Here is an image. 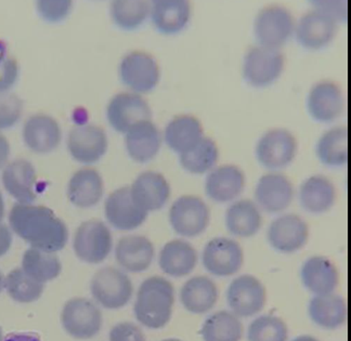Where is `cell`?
I'll return each mask as SVG.
<instances>
[{"instance_id":"d6986e66","label":"cell","mask_w":351,"mask_h":341,"mask_svg":"<svg viewBox=\"0 0 351 341\" xmlns=\"http://www.w3.org/2000/svg\"><path fill=\"white\" fill-rule=\"evenodd\" d=\"M345 106L341 89L333 81L315 84L307 98L310 116L319 123H332L341 116Z\"/></svg>"},{"instance_id":"7402d4cb","label":"cell","mask_w":351,"mask_h":341,"mask_svg":"<svg viewBox=\"0 0 351 341\" xmlns=\"http://www.w3.org/2000/svg\"><path fill=\"white\" fill-rule=\"evenodd\" d=\"M300 279L306 290L313 295H328L335 292L339 286V272L330 259L313 256L302 264Z\"/></svg>"},{"instance_id":"3957f363","label":"cell","mask_w":351,"mask_h":341,"mask_svg":"<svg viewBox=\"0 0 351 341\" xmlns=\"http://www.w3.org/2000/svg\"><path fill=\"white\" fill-rule=\"evenodd\" d=\"M90 290L93 299L99 305L110 310H117L130 303L134 294V285L124 271L106 266L95 274Z\"/></svg>"},{"instance_id":"44dd1931","label":"cell","mask_w":351,"mask_h":341,"mask_svg":"<svg viewBox=\"0 0 351 341\" xmlns=\"http://www.w3.org/2000/svg\"><path fill=\"white\" fill-rule=\"evenodd\" d=\"M244 188L245 175L234 165H222L212 169L205 181L207 197L220 204L238 199Z\"/></svg>"},{"instance_id":"7a4b0ae2","label":"cell","mask_w":351,"mask_h":341,"mask_svg":"<svg viewBox=\"0 0 351 341\" xmlns=\"http://www.w3.org/2000/svg\"><path fill=\"white\" fill-rule=\"evenodd\" d=\"M173 284L164 277H151L145 279L138 290L134 316L147 329H163L173 316Z\"/></svg>"},{"instance_id":"74e56055","label":"cell","mask_w":351,"mask_h":341,"mask_svg":"<svg viewBox=\"0 0 351 341\" xmlns=\"http://www.w3.org/2000/svg\"><path fill=\"white\" fill-rule=\"evenodd\" d=\"M219 158V150L214 140L204 137L193 149L180 155L182 168L190 173L202 175L212 170Z\"/></svg>"},{"instance_id":"ac0fdd59","label":"cell","mask_w":351,"mask_h":341,"mask_svg":"<svg viewBox=\"0 0 351 341\" xmlns=\"http://www.w3.org/2000/svg\"><path fill=\"white\" fill-rule=\"evenodd\" d=\"M104 210L108 221L121 231L137 229L147 217V212L134 202L130 186H124L110 194L106 199Z\"/></svg>"},{"instance_id":"d590c367","label":"cell","mask_w":351,"mask_h":341,"mask_svg":"<svg viewBox=\"0 0 351 341\" xmlns=\"http://www.w3.org/2000/svg\"><path fill=\"white\" fill-rule=\"evenodd\" d=\"M21 269L32 279L45 284L59 277L62 264L56 253L31 247L24 253Z\"/></svg>"},{"instance_id":"2e32d148","label":"cell","mask_w":351,"mask_h":341,"mask_svg":"<svg viewBox=\"0 0 351 341\" xmlns=\"http://www.w3.org/2000/svg\"><path fill=\"white\" fill-rule=\"evenodd\" d=\"M297 40L305 49L319 50L332 42L337 31V22L322 11H309L295 25Z\"/></svg>"},{"instance_id":"7bdbcfd3","label":"cell","mask_w":351,"mask_h":341,"mask_svg":"<svg viewBox=\"0 0 351 341\" xmlns=\"http://www.w3.org/2000/svg\"><path fill=\"white\" fill-rule=\"evenodd\" d=\"M72 8V1L69 0H42L37 1V9L39 14L45 21L55 22L61 21L66 18Z\"/></svg>"},{"instance_id":"484cf974","label":"cell","mask_w":351,"mask_h":341,"mask_svg":"<svg viewBox=\"0 0 351 341\" xmlns=\"http://www.w3.org/2000/svg\"><path fill=\"white\" fill-rule=\"evenodd\" d=\"M125 135L127 152L134 162L147 163L158 155L162 137L158 127L151 121L138 123Z\"/></svg>"},{"instance_id":"5bb4252c","label":"cell","mask_w":351,"mask_h":341,"mask_svg":"<svg viewBox=\"0 0 351 341\" xmlns=\"http://www.w3.org/2000/svg\"><path fill=\"white\" fill-rule=\"evenodd\" d=\"M106 116L114 129L126 134L138 123L151 121L152 112L143 97L137 93L124 92L112 99Z\"/></svg>"},{"instance_id":"bcb514c9","label":"cell","mask_w":351,"mask_h":341,"mask_svg":"<svg viewBox=\"0 0 351 341\" xmlns=\"http://www.w3.org/2000/svg\"><path fill=\"white\" fill-rule=\"evenodd\" d=\"M313 5L315 9L326 13L330 18H333L337 23L346 20V1H313Z\"/></svg>"},{"instance_id":"e575fe53","label":"cell","mask_w":351,"mask_h":341,"mask_svg":"<svg viewBox=\"0 0 351 341\" xmlns=\"http://www.w3.org/2000/svg\"><path fill=\"white\" fill-rule=\"evenodd\" d=\"M315 153L323 165L343 167L348 162V130L346 127H334L319 139Z\"/></svg>"},{"instance_id":"f907efd6","label":"cell","mask_w":351,"mask_h":341,"mask_svg":"<svg viewBox=\"0 0 351 341\" xmlns=\"http://www.w3.org/2000/svg\"><path fill=\"white\" fill-rule=\"evenodd\" d=\"M292 341H319L318 339H315V337L308 336V335H304V336L297 337L294 340Z\"/></svg>"},{"instance_id":"d6a6232c","label":"cell","mask_w":351,"mask_h":341,"mask_svg":"<svg viewBox=\"0 0 351 341\" xmlns=\"http://www.w3.org/2000/svg\"><path fill=\"white\" fill-rule=\"evenodd\" d=\"M308 313L313 323L319 327L337 329L346 323V301L335 292L315 296L310 300Z\"/></svg>"},{"instance_id":"8fae6325","label":"cell","mask_w":351,"mask_h":341,"mask_svg":"<svg viewBox=\"0 0 351 341\" xmlns=\"http://www.w3.org/2000/svg\"><path fill=\"white\" fill-rule=\"evenodd\" d=\"M228 305L238 318H250L263 310L267 292L263 283L251 274L235 277L227 292Z\"/></svg>"},{"instance_id":"f5cc1de1","label":"cell","mask_w":351,"mask_h":341,"mask_svg":"<svg viewBox=\"0 0 351 341\" xmlns=\"http://www.w3.org/2000/svg\"><path fill=\"white\" fill-rule=\"evenodd\" d=\"M0 341H3V333L1 327H0Z\"/></svg>"},{"instance_id":"603a6c76","label":"cell","mask_w":351,"mask_h":341,"mask_svg":"<svg viewBox=\"0 0 351 341\" xmlns=\"http://www.w3.org/2000/svg\"><path fill=\"white\" fill-rule=\"evenodd\" d=\"M3 186L19 204H32L37 197V175L29 160H16L3 169Z\"/></svg>"},{"instance_id":"9c48e42d","label":"cell","mask_w":351,"mask_h":341,"mask_svg":"<svg viewBox=\"0 0 351 341\" xmlns=\"http://www.w3.org/2000/svg\"><path fill=\"white\" fill-rule=\"evenodd\" d=\"M202 262L206 271L214 277H232L242 269L244 251L232 238H215L205 245Z\"/></svg>"},{"instance_id":"836d02e7","label":"cell","mask_w":351,"mask_h":341,"mask_svg":"<svg viewBox=\"0 0 351 341\" xmlns=\"http://www.w3.org/2000/svg\"><path fill=\"white\" fill-rule=\"evenodd\" d=\"M203 134L199 119L191 115H181L168 123L165 141L173 152L181 155L193 149L204 138Z\"/></svg>"},{"instance_id":"c3c4849f","label":"cell","mask_w":351,"mask_h":341,"mask_svg":"<svg viewBox=\"0 0 351 341\" xmlns=\"http://www.w3.org/2000/svg\"><path fill=\"white\" fill-rule=\"evenodd\" d=\"M9 155H10V145L8 140L0 134V169L5 167L8 162Z\"/></svg>"},{"instance_id":"ab89813d","label":"cell","mask_w":351,"mask_h":341,"mask_svg":"<svg viewBox=\"0 0 351 341\" xmlns=\"http://www.w3.org/2000/svg\"><path fill=\"white\" fill-rule=\"evenodd\" d=\"M150 5L143 0H117L112 3L111 16L114 23L125 31H132L145 21Z\"/></svg>"},{"instance_id":"ba28073f","label":"cell","mask_w":351,"mask_h":341,"mask_svg":"<svg viewBox=\"0 0 351 341\" xmlns=\"http://www.w3.org/2000/svg\"><path fill=\"white\" fill-rule=\"evenodd\" d=\"M210 221V212L203 199L184 195L176 199L169 210V223L179 236L195 238L204 233Z\"/></svg>"},{"instance_id":"e0dca14e","label":"cell","mask_w":351,"mask_h":341,"mask_svg":"<svg viewBox=\"0 0 351 341\" xmlns=\"http://www.w3.org/2000/svg\"><path fill=\"white\" fill-rule=\"evenodd\" d=\"M67 148L72 157L80 163H96L108 150V137L100 127L83 125L71 130Z\"/></svg>"},{"instance_id":"1f68e13d","label":"cell","mask_w":351,"mask_h":341,"mask_svg":"<svg viewBox=\"0 0 351 341\" xmlns=\"http://www.w3.org/2000/svg\"><path fill=\"white\" fill-rule=\"evenodd\" d=\"M261 225V208L251 199L237 201L226 212V227L237 238H252L259 232Z\"/></svg>"},{"instance_id":"db71d44e","label":"cell","mask_w":351,"mask_h":341,"mask_svg":"<svg viewBox=\"0 0 351 341\" xmlns=\"http://www.w3.org/2000/svg\"><path fill=\"white\" fill-rule=\"evenodd\" d=\"M163 341H181V340H179V339H176V338H169V339H165V340H163Z\"/></svg>"},{"instance_id":"30bf717a","label":"cell","mask_w":351,"mask_h":341,"mask_svg":"<svg viewBox=\"0 0 351 341\" xmlns=\"http://www.w3.org/2000/svg\"><path fill=\"white\" fill-rule=\"evenodd\" d=\"M296 154V138L287 129L269 130L256 145L259 164L270 170L285 168L293 163Z\"/></svg>"},{"instance_id":"681fc988","label":"cell","mask_w":351,"mask_h":341,"mask_svg":"<svg viewBox=\"0 0 351 341\" xmlns=\"http://www.w3.org/2000/svg\"><path fill=\"white\" fill-rule=\"evenodd\" d=\"M3 216H5V202H3V197L0 193V223L3 221Z\"/></svg>"},{"instance_id":"ee69618b","label":"cell","mask_w":351,"mask_h":341,"mask_svg":"<svg viewBox=\"0 0 351 341\" xmlns=\"http://www.w3.org/2000/svg\"><path fill=\"white\" fill-rule=\"evenodd\" d=\"M109 341H147L145 333L132 322L117 324L110 331Z\"/></svg>"},{"instance_id":"cb8c5ba5","label":"cell","mask_w":351,"mask_h":341,"mask_svg":"<svg viewBox=\"0 0 351 341\" xmlns=\"http://www.w3.org/2000/svg\"><path fill=\"white\" fill-rule=\"evenodd\" d=\"M152 242L143 236H128L121 238L115 249L117 264L124 271L141 273L147 271L154 260Z\"/></svg>"},{"instance_id":"b9f144b4","label":"cell","mask_w":351,"mask_h":341,"mask_svg":"<svg viewBox=\"0 0 351 341\" xmlns=\"http://www.w3.org/2000/svg\"><path fill=\"white\" fill-rule=\"evenodd\" d=\"M21 99L9 91H0V129L14 126L21 117Z\"/></svg>"},{"instance_id":"ffe728a7","label":"cell","mask_w":351,"mask_h":341,"mask_svg":"<svg viewBox=\"0 0 351 341\" xmlns=\"http://www.w3.org/2000/svg\"><path fill=\"white\" fill-rule=\"evenodd\" d=\"M134 202L147 214L160 210L171 197V186L165 177L155 171H145L130 186Z\"/></svg>"},{"instance_id":"4316f807","label":"cell","mask_w":351,"mask_h":341,"mask_svg":"<svg viewBox=\"0 0 351 341\" xmlns=\"http://www.w3.org/2000/svg\"><path fill=\"white\" fill-rule=\"evenodd\" d=\"M197 249L184 240H173L164 245L158 257V264L169 277H184L191 273L197 264Z\"/></svg>"},{"instance_id":"8992f818","label":"cell","mask_w":351,"mask_h":341,"mask_svg":"<svg viewBox=\"0 0 351 341\" xmlns=\"http://www.w3.org/2000/svg\"><path fill=\"white\" fill-rule=\"evenodd\" d=\"M113 247V238L109 227L99 220L82 223L74 236L73 249L76 256L86 264L104 262Z\"/></svg>"},{"instance_id":"83f0119b","label":"cell","mask_w":351,"mask_h":341,"mask_svg":"<svg viewBox=\"0 0 351 341\" xmlns=\"http://www.w3.org/2000/svg\"><path fill=\"white\" fill-rule=\"evenodd\" d=\"M219 290L217 285L204 275L191 277L180 290V301L184 309L193 314H204L217 303Z\"/></svg>"},{"instance_id":"277c9868","label":"cell","mask_w":351,"mask_h":341,"mask_svg":"<svg viewBox=\"0 0 351 341\" xmlns=\"http://www.w3.org/2000/svg\"><path fill=\"white\" fill-rule=\"evenodd\" d=\"M285 55L280 50L253 47L243 62V77L255 88H265L276 83L285 70Z\"/></svg>"},{"instance_id":"7c38bea8","label":"cell","mask_w":351,"mask_h":341,"mask_svg":"<svg viewBox=\"0 0 351 341\" xmlns=\"http://www.w3.org/2000/svg\"><path fill=\"white\" fill-rule=\"evenodd\" d=\"M119 75L124 85L137 93H147L156 87L160 80V68L150 55L134 51L125 55L119 66Z\"/></svg>"},{"instance_id":"7dc6e473","label":"cell","mask_w":351,"mask_h":341,"mask_svg":"<svg viewBox=\"0 0 351 341\" xmlns=\"http://www.w3.org/2000/svg\"><path fill=\"white\" fill-rule=\"evenodd\" d=\"M12 245V233L3 223H0V257L5 256Z\"/></svg>"},{"instance_id":"d4e9b609","label":"cell","mask_w":351,"mask_h":341,"mask_svg":"<svg viewBox=\"0 0 351 341\" xmlns=\"http://www.w3.org/2000/svg\"><path fill=\"white\" fill-rule=\"evenodd\" d=\"M23 139L29 150L39 154L52 152L61 142V129L57 121L48 115H34L26 121Z\"/></svg>"},{"instance_id":"52a82bcc","label":"cell","mask_w":351,"mask_h":341,"mask_svg":"<svg viewBox=\"0 0 351 341\" xmlns=\"http://www.w3.org/2000/svg\"><path fill=\"white\" fill-rule=\"evenodd\" d=\"M258 46L279 50L295 31L292 13L282 7H268L258 13L254 24Z\"/></svg>"},{"instance_id":"9a60e30c","label":"cell","mask_w":351,"mask_h":341,"mask_svg":"<svg viewBox=\"0 0 351 341\" xmlns=\"http://www.w3.org/2000/svg\"><path fill=\"white\" fill-rule=\"evenodd\" d=\"M294 194V186L287 176L278 173H267L256 186V204L269 214H278L292 204Z\"/></svg>"},{"instance_id":"4dcf8cb0","label":"cell","mask_w":351,"mask_h":341,"mask_svg":"<svg viewBox=\"0 0 351 341\" xmlns=\"http://www.w3.org/2000/svg\"><path fill=\"white\" fill-rule=\"evenodd\" d=\"M336 189L326 176L315 175L302 182L300 189V202L306 212L320 215L334 206Z\"/></svg>"},{"instance_id":"f546056e","label":"cell","mask_w":351,"mask_h":341,"mask_svg":"<svg viewBox=\"0 0 351 341\" xmlns=\"http://www.w3.org/2000/svg\"><path fill=\"white\" fill-rule=\"evenodd\" d=\"M153 24L160 33L176 34L186 27L191 7L186 0H158L150 9Z\"/></svg>"},{"instance_id":"8d00e7d4","label":"cell","mask_w":351,"mask_h":341,"mask_svg":"<svg viewBox=\"0 0 351 341\" xmlns=\"http://www.w3.org/2000/svg\"><path fill=\"white\" fill-rule=\"evenodd\" d=\"M204 341H240L243 325L240 318L229 311H219L209 316L201 329Z\"/></svg>"},{"instance_id":"f1b7e54d","label":"cell","mask_w":351,"mask_h":341,"mask_svg":"<svg viewBox=\"0 0 351 341\" xmlns=\"http://www.w3.org/2000/svg\"><path fill=\"white\" fill-rule=\"evenodd\" d=\"M104 180L98 171L84 168L76 171L67 186V197L80 208L96 206L104 195Z\"/></svg>"},{"instance_id":"4fadbf2b","label":"cell","mask_w":351,"mask_h":341,"mask_svg":"<svg viewBox=\"0 0 351 341\" xmlns=\"http://www.w3.org/2000/svg\"><path fill=\"white\" fill-rule=\"evenodd\" d=\"M267 238L274 251L282 253H297L307 244L309 227L300 216L287 214L272 221Z\"/></svg>"},{"instance_id":"816d5d0a","label":"cell","mask_w":351,"mask_h":341,"mask_svg":"<svg viewBox=\"0 0 351 341\" xmlns=\"http://www.w3.org/2000/svg\"><path fill=\"white\" fill-rule=\"evenodd\" d=\"M3 283H5V279H3V274L0 272V294L3 290Z\"/></svg>"},{"instance_id":"f35d334b","label":"cell","mask_w":351,"mask_h":341,"mask_svg":"<svg viewBox=\"0 0 351 341\" xmlns=\"http://www.w3.org/2000/svg\"><path fill=\"white\" fill-rule=\"evenodd\" d=\"M44 285L29 277L21 268H16L5 277L3 288L16 303H32L42 297Z\"/></svg>"},{"instance_id":"5b68a950","label":"cell","mask_w":351,"mask_h":341,"mask_svg":"<svg viewBox=\"0 0 351 341\" xmlns=\"http://www.w3.org/2000/svg\"><path fill=\"white\" fill-rule=\"evenodd\" d=\"M61 323L71 337L86 340L98 335L104 318L96 303L86 298H74L63 307Z\"/></svg>"},{"instance_id":"6da1fadb","label":"cell","mask_w":351,"mask_h":341,"mask_svg":"<svg viewBox=\"0 0 351 341\" xmlns=\"http://www.w3.org/2000/svg\"><path fill=\"white\" fill-rule=\"evenodd\" d=\"M9 223L13 232L33 249L57 253L69 240L66 225L48 207L18 203L11 208Z\"/></svg>"},{"instance_id":"f6af8a7d","label":"cell","mask_w":351,"mask_h":341,"mask_svg":"<svg viewBox=\"0 0 351 341\" xmlns=\"http://www.w3.org/2000/svg\"><path fill=\"white\" fill-rule=\"evenodd\" d=\"M19 68L16 60L0 53V91H8L18 79Z\"/></svg>"},{"instance_id":"60d3db41","label":"cell","mask_w":351,"mask_h":341,"mask_svg":"<svg viewBox=\"0 0 351 341\" xmlns=\"http://www.w3.org/2000/svg\"><path fill=\"white\" fill-rule=\"evenodd\" d=\"M289 329L282 318L261 316L255 318L248 327V341H287Z\"/></svg>"}]
</instances>
